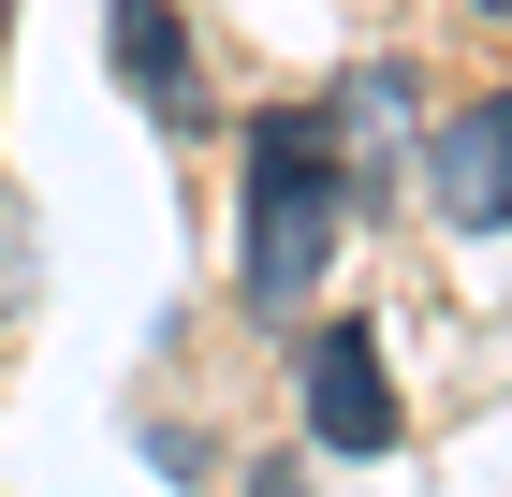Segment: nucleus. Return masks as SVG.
<instances>
[{
    "label": "nucleus",
    "instance_id": "1",
    "mask_svg": "<svg viewBox=\"0 0 512 497\" xmlns=\"http://www.w3.org/2000/svg\"><path fill=\"white\" fill-rule=\"evenodd\" d=\"M352 234V176L322 147V117H249V307H308Z\"/></svg>",
    "mask_w": 512,
    "mask_h": 497
},
{
    "label": "nucleus",
    "instance_id": "3",
    "mask_svg": "<svg viewBox=\"0 0 512 497\" xmlns=\"http://www.w3.org/2000/svg\"><path fill=\"white\" fill-rule=\"evenodd\" d=\"M308 424H322V454H381L395 439V381H381V337L366 322L308 337Z\"/></svg>",
    "mask_w": 512,
    "mask_h": 497
},
{
    "label": "nucleus",
    "instance_id": "2",
    "mask_svg": "<svg viewBox=\"0 0 512 497\" xmlns=\"http://www.w3.org/2000/svg\"><path fill=\"white\" fill-rule=\"evenodd\" d=\"M410 161H425V191H439L454 234H498V220H512V88L425 117V147H410Z\"/></svg>",
    "mask_w": 512,
    "mask_h": 497
},
{
    "label": "nucleus",
    "instance_id": "5",
    "mask_svg": "<svg viewBox=\"0 0 512 497\" xmlns=\"http://www.w3.org/2000/svg\"><path fill=\"white\" fill-rule=\"evenodd\" d=\"M118 74L147 88L176 132H191V44H176V15H161V0H118Z\"/></svg>",
    "mask_w": 512,
    "mask_h": 497
},
{
    "label": "nucleus",
    "instance_id": "4",
    "mask_svg": "<svg viewBox=\"0 0 512 497\" xmlns=\"http://www.w3.org/2000/svg\"><path fill=\"white\" fill-rule=\"evenodd\" d=\"M410 117H425V88H410V74H352V88H337V117H322V147H337V176H352V191H381L395 161L425 147Z\"/></svg>",
    "mask_w": 512,
    "mask_h": 497
},
{
    "label": "nucleus",
    "instance_id": "7",
    "mask_svg": "<svg viewBox=\"0 0 512 497\" xmlns=\"http://www.w3.org/2000/svg\"><path fill=\"white\" fill-rule=\"evenodd\" d=\"M469 15H512V0H469Z\"/></svg>",
    "mask_w": 512,
    "mask_h": 497
},
{
    "label": "nucleus",
    "instance_id": "6",
    "mask_svg": "<svg viewBox=\"0 0 512 497\" xmlns=\"http://www.w3.org/2000/svg\"><path fill=\"white\" fill-rule=\"evenodd\" d=\"M15 307H30V205L0 191V322H15Z\"/></svg>",
    "mask_w": 512,
    "mask_h": 497
}]
</instances>
